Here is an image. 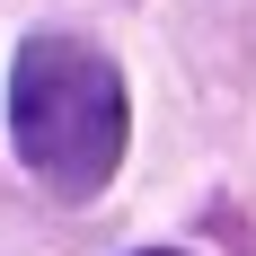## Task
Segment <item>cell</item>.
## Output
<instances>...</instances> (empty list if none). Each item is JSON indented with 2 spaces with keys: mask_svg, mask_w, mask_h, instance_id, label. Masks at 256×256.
Segmentation results:
<instances>
[{
  "mask_svg": "<svg viewBox=\"0 0 256 256\" xmlns=\"http://www.w3.org/2000/svg\"><path fill=\"white\" fill-rule=\"evenodd\" d=\"M132 256H186V248H132Z\"/></svg>",
  "mask_w": 256,
  "mask_h": 256,
  "instance_id": "obj_2",
  "label": "cell"
},
{
  "mask_svg": "<svg viewBox=\"0 0 256 256\" xmlns=\"http://www.w3.org/2000/svg\"><path fill=\"white\" fill-rule=\"evenodd\" d=\"M9 132H18V159L53 194L88 204L115 177L124 132H132L115 62L98 44H71V36H26L9 62Z\"/></svg>",
  "mask_w": 256,
  "mask_h": 256,
  "instance_id": "obj_1",
  "label": "cell"
}]
</instances>
